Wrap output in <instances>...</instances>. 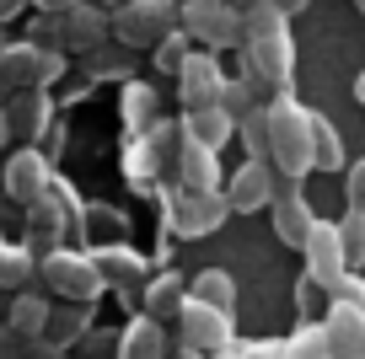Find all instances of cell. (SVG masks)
Returning <instances> with one entry per match:
<instances>
[{"instance_id":"cell-1","label":"cell","mask_w":365,"mask_h":359,"mask_svg":"<svg viewBox=\"0 0 365 359\" xmlns=\"http://www.w3.org/2000/svg\"><path fill=\"white\" fill-rule=\"evenodd\" d=\"M242 76L252 80L263 102L290 97V76H296V43H290L285 11H274L269 0H258L252 11H242Z\"/></svg>"},{"instance_id":"cell-2","label":"cell","mask_w":365,"mask_h":359,"mask_svg":"<svg viewBox=\"0 0 365 359\" xmlns=\"http://www.w3.org/2000/svg\"><path fill=\"white\" fill-rule=\"evenodd\" d=\"M269 108V161L279 177H307L312 172V108L296 97H274Z\"/></svg>"},{"instance_id":"cell-3","label":"cell","mask_w":365,"mask_h":359,"mask_svg":"<svg viewBox=\"0 0 365 359\" xmlns=\"http://www.w3.org/2000/svg\"><path fill=\"white\" fill-rule=\"evenodd\" d=\"M70 225H81V204H76V193H70V182L54 177L43 199L27 204V252H33V258H48L70 236Z\"/></svg>"},{"instance_id":"cell-4","label":"cell","mask_w":365,"mask_h":359,"mask_svg":"<svg viewBox=\"0 0 365 359\" xmlns=\"http://www.w3.org/2000/svg\"><path fill=\"white\" fill-rule=\"evenodd\" d=\"M38 274H43V284L59 295V301H76V306H91L108 290L103 274H97V263H91L86 252H70V247H54L48 258H38Z\"/></svg>"},{"instance_id":"cell-5","label":"cell","mask_w":365,"mask_h":359,"mask_svg":"<svg viewBox=\"0 0 365 359\" xmlns=\"http://www.w3.org/2000/svg\"><path fill=\"white\" fill-rule=\"evenodd\" d=\"M237 343V316L220 311V306H205V301H182L178 311V348L188 354H220V348Z\"/></svg>"},{"instance_id":"cell-6","label":"cell","mask_w":365,"mask_h":359,"mask_svg":"<svg viewBox=\"0 0 365 359\" xmlns=\"http://www.w3.org/2000/svg\"><path fill=\"white\" fill-rule=\"evenodd\" d=\"M65 76V54L48 43H6V54H0V80H6V91H43L48 80Z\"/></svg>"},{"instance_id":"cell-7","label":"cell","mask_w":365,"mask_h":359,"mask_svg":"<svg viewBox=\"0 0 365 359\" xmlns=\"http://www.w3.org/2000/svg\"><path fill=\"white\" fill-rule=\"evenodd\" d=\"M178 27L205 48H242V11L231 0H188L178 6Z\"/></svg>"},{"instance_id":"cell-8","label":"cell","mask_w":365,"mask_h":359,"mask_svg":"<svg viewBox=\"0 0 365 359\" xmlns=\"http://www.w3.org/2000/svg\"><path fill=\"white\" fill-rule=\"evenodd\" d=\"M226 214H231L226 188H215V193H188V188H172V193H167V225L182 236V241H199V236L220 231V225H226Z\"/></svg>"},{"instance_id":"cell-9","label":"cell","mask_w":365,"mask_h":359,"mask_svg":"<svg viewBox=\"0 0 365 359\" xmlns=\"http://www.w3.org/2000/svg\"><path fill=\"white\" fill-rule=\"evenodd\" d=\"M108 22L129 48H156L167 33H178V0H129Z\"/></svg>"},{"instance_id":"cell-10","label":"cell","mask_w":365,"mask_h":359,"mask_svg":"<svg viewBox=\"0 0 365 359\" xmlns=\"http://www.w3.org/2000/svg\"><path fill=\"white\" fill-rule=\"evenodd\" d=\"M220 91H226V70H220L215 48H188V59H182V70H178L182 113H194V108H215Z\"/></svg>"},{"instance_id":"cell-11","label":"cell","mask_w":365,"mask_h":359,"mask_svg":"<svg viewBox=\"0 0 365 359\" xmlns=\"http://www.w3.org/2000/svg\"><path fill=\"white\" fill-rule=\"evenodd\" d=\"M301 252H307V274L322 284V290H333V284L349 274V263H344V241H339V220H312Z\"/></svg>"},{"instance_id":"cell-12","label":"cell","mask_w":365,"mask_h":359,"mask_svg":"<svg viewBox=\"0 0 365 359\" xmlns=\"http://www.w3.org/2000/svg\"><path fill=\"white\" fill-rule=\"evenodd\" d=\"M269 214H274V236H279L285 247H301V241H307V231H312L317 214H312L307 193H301V177H279V182H274Z\"/></svg>"},{"instance_id":"cell-13","label":"cell","mask_w":365,"mask_h":359,"mask_svg":"<svg viewBox=\"0 0 365 359\" xmlns=\"http://www.w3.org/2000/svg\"><path fill=\"white\" fill-rule=\"evenodd\" d=\"M274 182H279L274 161H242V167L231 172V182H226L231 214H258V209H269V204H274Z\"/></svg>"},{"instance_id":"cell-14","label":"cell","mask_w":365,"mask_h":359,"mask_svg":"<svg viewBox=\"0 0 365 359\" xmlns=\"http://www.w3.org/2000/svg\"><path fill=\"white\" fill-rule=\"evenodd\" d=\"M48 182H54V161L38 145L11 150V161H6V193H11L16 204H38L48 193Z\"/></svg>"},{"instance_id":"cell-15","label":"cell","mask_w":365,"mask_h":359,"mask_svg":"<svg viewBox=\"0 0 365 359\" xmlns=\"http://www.w3.org/2000/svg\"><path fill=\"white\" fill-rule=\"evenodd\" d=\"M167 172H172V188L215 193V188H220V150H205V145H194V140H182Z\"/></svg>"},{"instance_id":"cell-16","label":"cell","mask_w":365,"mask_h":359,"mask_svg":"<svg viewBox=\"0 0 365 359\" xmlns=\"http://www.w3.org/2000/svg\"><path fill=\"white\" fill-rule=\"evenodd\" d=\"M322 338H328V359H365V311L333 301L322 311Z\"/></svg>"},{"instance_id":"cell-17","label":"cell","mask_w":365,"mask_h":359,"mask_svg":"<svg viewBox=\"0 0 365 359\" xmlns=\"http://www.w3.org/2000/svg\"><path fill=\"white\" fill-rule=\"evenodd\" d=\"M6 118H11V140L43 145V135L54 129V102H48L43 91H11V97H6Z\"/></svg>"},{"instance_id":"cell-18","label":"cell","mask_w":365,"mask_h":359,"mask_svg":"<svg viewBox=\"0 0 365 359\" xmlns=\"http://www.w3.org/2000/svg\"><path fill=\"white\" fill-rule=\"evenodd\" d=\"M91 263H97V274H103L108 290L135 295L140 284H145V258H140L135 247H124V241H113V247H97V252H91Z\"/></svg>"},{"instance_id":"cell-19","label":"cell","mask_w":365,"mask_h":359,"mask_svg":"<svg viewBox=\"0 0 365 359\" xmlns=\"http://www.w3.org/2000/svg\"><path fill=\"white\" fill-rule=\"evenodd\" d=\"M108 33H113V22H108V11H103V6H91V0H81L76 11L59 16V43H65V48H97Z\"/></svg>"},{"instance_id":"cell-20","label":"cell","mask_w":365,"mask_h":359,"mask_svg":"<svg viewBox=\"0 0 365 359\" xmlns=\"http://www.w3.org/2000/svg\"><path fill=\"white\" fill-rule=\"evenodd\" d=\"M182 140H194V145H205V150H220L226 140H237V118H231L226 108H194V113H182Z\"/></svg>"},{"instance_id":"cell-21","label":"cell","mask_w":365,"mask_h":359,"mask_svg":"<svg viewBox=\"0 0 365 359\" xmlns=\"http://www.w3.org/2000/svg\"><path fill=\"white\" fill-rule=\"evenodd\" d=\"M118 359H167V333L156 316H135L118 333Z\"/></svg>"},{"instance_id":"cell-22","label":"cell","mask_w":365,"mask_h":359,"mask_svg":"<svg viewBox=\"0 0 365 359\" xmlns=\"http://www.w3.org/2000/svg\"><path fill=\"white\" fill-rule=\"evenodd\" d=\"M48 311H54V306H48L43 295H22V301H11V316H6V338H11V348H22L27 338H43Z\"/></svg>"},{"instance_id":"cell-23","label":"cell","mask_w":365,"mask_h":359,"mask_svg":"<svg viewBox=\"0 0 365 359\" xmlns=\"http://www.w3.org/2000/svg\"><path fill=\"white\" fill-rule=\"evenodd\" d=\"M182 301H188L182 274H156V279L145 284V316H156V322H178Z\"/></svg>"},{"instance_id":"cell-24","label":"cell","mask_w":365,"mask_h":359,"mask_svg":"<svg viewBox=\"0 0 365 359\" xmlns=\"http://www.w3.org/2000/svg\"><path fill=\"white\" fill-rule=\"evenodd\" d=\"M349 161H344V140L339 129L322 118V113H312V172H344Z\"/></svg>"},{"instance_id":"cell-25","label":"cell","mask_w":365,"mask_h":359,"mask_svg":"<svg viewBox=\"0 0 365 359\" xmlns=\"http://www.w3.org/2000/svg\"><path fill=\"white\" fill-rule=\"evenodd\" d=\"M188 301H205V306L231 311V306H237V279H231L226 269H205V274H194V284H188Z\"/></svg>"},{"instance_id":"cell-26","label":"cell","mask_w":365,"mask_h":359,"mask_svg":"<svg viewBox=\"0 0 365 359\" xmlns=\"http://www.w3.org/2000/svg\"><path fill=\"white\" fill-rule=\"evenodd\" d=\"M86 327H91V311H86V306H76V301H65L59 311H48L43 338L54 348H65V343H76V338H86Z\"/></svg>"},{"instance_id":"cell-27","label":"cell","mask_w":365,"mask_h":359,"mask_svg":"<svg viewBox=\"0 0 365 359\" xmlns=\"http://www.w3.org/2000/svg\"><path fill=\"white\" fill-rule=\"evenodd\" d=\"M124 124L135 129V135H145V129L156 124V91L140 86V80H129V86H124Z\"/></svg>"},{"instance_id":"cell-28","label":"cell","mask_w":365,"mask_h":359,"mask_svg":"<svg viewBox=\"0 0 365 359\" xmlns=\"http://www.w3.org/2000/svg\"><path fill=\"white\" fill-rule=\"evenodd\" d=\"M33 274H38L33 252H27V247H6V241H0V290H22Z\"/></svg>"},{"instance_id":"cell-29","label":"cell","mask_w":365,"mask_h":359,"mask_svg":"<svg viewBox=\"0 0 365 359\" xmlns=\"http://www.w3.org/2000/svg\"><path fill=\"white\" fill-rule=\"evenodd\" d=\"M279 359H328V338H322V322H301L296 333L285 338Z\"/></svg>"},{"instance_id":"cell-30","label":"cell","mask_w":365,"mask_h":359,"mask_svg":"<svg viewBox=\"0 0 365 359\" xmlns=\"http://www.w3.org/2000/svg\"><path fill=\"white\" fill-rule=\"evenodd\" d=\"M81 225H86V236H91V241L103 236V247H113V241H118V231H124V214H118L113 204H86V209H81Z\"/></svg>"},{"instance_id":"cell-31","label":"cell","mask_w":365,"mask_h":359,"mask_svg":"<svg viewBox=\"0 0 365 359\" xmlns=\"http://www.w3.org/2000/svg\"><path fill=\"white\" fill-rule=\"evenodd\" d=\"M237 140L247 145V161H269V108L247 113V118L237 124Z\"/></svg>"},{"instance_id":"cell-32","label":"cell","mask_w":365,"mask_h":359,"mask_svg":"<svg viewBox=\"0 0 365 359\" xmlns=\"http://www.w3.org/2000/svg\"><path fill=\"white\" fill-rule=\"evenodd\" d=\"M339 241H344V263H349V269H365V214L360 209H344Z\"/></svg>"},{"instance_id":"cell-33","label":"cell","mask_w":365,"mask_h":359,"mask_svg":"<svg viewBox=\"0 0 365 359\" xmlns=\"http://www.w3.org/2000/svg\"><path fill=\"white\" fill-rule=\"evenodd\" d=\"M220 108H226L231 118H237V124H242L247 113H258V108H263V97H258V91H252V80L242 76V80H226V91H220Z\"/></svg>"},{"instance_id":"cell-34","label":"cell","mask_w":365,"mask_h":359,"mask_svg":"<svg viewBox=\"0 0 365 359\" xmlns=\"http://www.w3.org/2000/svg\"><path fill=\"white\" fill-rule=\"evenodd\" d=\"M182 59H188V33H182V27H178V33H167V38H161V43H156V65L178 76V70H182Z\"/></svg>"},{"instance_id":"cell-35","label":"cell","mask_w":365,"mask_h":359,"mask_svg":"<svg viewBox=\"0 0 365 359\" xmlns=\"http://www.w3.org/2000/svg\"><path fill=\"white\" fill-rule=\"evenodd\" d=\"M296 306H301V316H307V322H312V311H317V306H322V311H328V290H322V284L317 279H312V274H301V284H296Z\"/></svg>"},{"instance_id":"cell-36","label":"cell","mask_w":365,"mask_h":359,"mask_svg":"<svg viewBox=\"0 0 365 359\" xmlns=\"http://www.w3.org/2000/svg\"><path fill=\"white\" fill-rule=\"evenodd\" d=\"M344 204L365 214V156L354 161V167H344Z\"/></svg>"},{"instance_id":"cell-37","label":"cell","mask_w":365,"mask_h":359,"mask_svg":"<svg viewBox=\"0 0 365 359\" xmlns=\"http://www.w3.org/2000/svg\"><path fill=\"white\" fill-rule=\"evenodd\" d=\"M328 301H344V306H360V311H365V279L349 269V274H344V279L328 290Z\"/></svg>"},{"instance_id":"cell-38","label":"cell","mask_w":365,"mask_h":359,"mask_svg":"<svg viewBox=\"0 0 365 359\" xmlns=\"http://www.w3.org/2000/svg\"><path fill=\"white\" fill-rule=\"evenodd\" d=\"M242 359H279V348H285V338H258V343H237Z\"/></svg>"},{"instance_id":"cell-39","label":"cell","mask_w":365,"mask_h":359,"mask_svg":"<svg viewBox=\"0 0 365 359\" xmlns=\"http://www.w3.org/2000/svg\"><path fill=\"white\" fill-rule=\"evenodd\" d=\"M33 6H38L43 16H65V11H76L81 0H33Z\"/></svg>"},{"instance_id":"cell-40","label":"cell","mask_w":365,"mask_h":359,"mask_svg":"<svg viewBox=\"0 0 365 359\" xmlns=\"http://www.w3.org/2000/svg\"><path fill=\"white\" fill-rule=\"evenodd\" d=\"M27 6H33V0H0V27H6V22H16V16H22Z\"/></svg>"},{"instance_id":"cell-41","label":"cell","mask_w":365,"mask_h":359,"mask_svg":"<svg viewBox=\"0 0 365 359\" xmlns=\"http://www.w3.org/2000/svg\"><path fill=\"white\" fill-rule=\"evenodd\" d=\"M269 6H274V11H285V16H296V11H307L312 0H269Z\"/></svg>"},{"instance_id":"cell-42","label":"cell","mask_w":365,"mask_h":359,"mask_svg":"<svg viewBox=\"0 0 365 359\" xmlns=\"http://www.w3.org/2000/svg\"><path fill=\"white\" fill-rule=\"evenodd\" d=\"M11 145V118H6V108H0V150Z\"/></svg>"},{"instance_id":"cell-43","label":"cell","mask_w":365,"mask_h":359,"mask_svg":"<svg viewBox=\"0 0 365 359\" xmlns=\"http://www.w3.org/2000/svg\"><path fill=\"white\" fill-rule=\"evenodd\" d=\"M354 102H360V108H365V70H360V76H354Z\"/></svg>"},{"instance_id":"cell-44","label":"cell","mask_w":365,"mask_h":359,"mask_svg":"<svg viewBox=\"0 0 365 359\" xmlns=\"http://www.w3.org/2000/svg\"><path fill=\"white\" fill-rule=\"evenodd\" d=\"M91 6H103V11H118V6H129V0H91Z\"/></svg>"},{"instance_id":"cell-45","label":"cell","mask_w":365,"mask_h":359,"mask_svg":"<svg viewBox=\"0 0 365 359\" xmlns=\"http://www.w3.org/2000/svg\"><path fill=\"white\" fill-rule=\"evenodd\" d=\"M231 6H237V11H252V6H258V0H231Z\"/></svg>"},{"instance_id":"cell-46","label":"cell","mask_w":365,"mask_h":359,"mask_svg":"<svg viewBox=\"0 0 365 359\" xmlns=\"http://www.w3.org/2000/svg\"><path fill=\"white\" fill-rule=\"evenodd\" d=\"M354 6H360V16H365V0H354Z\"/></svg>"},{"instance_id":"cell-47","label":"cell","mask_w":365,"mask_h":359,"mask_svg":"<svg viewBox=\"0 0 365 359\" xmlns=\"http://www.w3.org/2000/svg\"><path fill=\"white\" fill-rule=\"evenodd\" d=\"M0 54H6V38H0Z\"/></svg>"}]
</instances>
